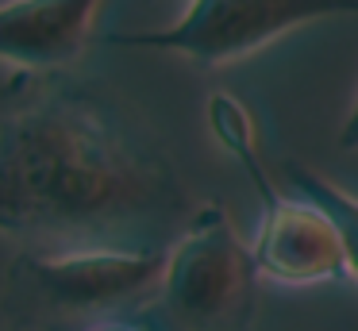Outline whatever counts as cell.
Segmentation results:
<instances>
[{
  "label": "cell",
  "instance_id": "cell-1",
  "mask_svg": "<svg viewBox=\"0 0 358 331\" xmlns=\"http://www.w3.org/2000/svg\"><path fill=\"white\" fill-rule=\"evenodd\" d=\"M158 135L70 69L0 89V235L24 251H170L193 220Z\"/></svg>",
  "mask_w": 358,
  "mask_h": 331
},
{
  "label": "cell",
  "instance_id": "cell-6",
  "mask_svg": "<svg viewBox=\"0 0 358 331\" xmlns=\"http://www.w3.org/2000/svg\"><path fill=\"white\" fill-rule=\"evenodd\" d=\"M104 0H4L0 4V62L16 73L70 69L93 38Z\"/></svg>",
  "mask_w": 358,
  "mask_h": 331
},
{
  "label": "cell",
  "instance_id": "cell-3",
  "mask_svg": "<svg viewBox=\"0 0 358 331\" xmlns=\"http://www.w3.org/2000/svg\"><path fill=\"white\" fill-rule=\"evenodd\" d=\"M208 127L243 162L255 189L262 192V220H258L255 243H250L258 277L293 285V289L355 277L347 239H343V227L335 223V216L301 192L285 197L270 181L255 150V120L231 92H212L208 97Z\"/></svg>",
  "mask_w": 358,
  "mask_h": 331
},
{
  "label": "cell",
  "instance_id": "cell-8",
  "mask_svg": "<svg viewBox=\"0 0 358 331\" xmlns=\"http://www.w3.org/2000/svg\"><path fill=\"white\" fill-rule=\"evenodd\" d=\"M85 331H158V323L150 312H139V316H112V320H101Z\"/></svg>",
  "mask_w": 358,
  "mask_h": 331
},
{
  "label": "cell",
  "instance_id": "cell-7",
  "mask_svg": "<svg viewBox=\"0 0 358 331\" xmlns=\"http://www.w3.org/2000/svg\"><path fill=\"white\" fill-rule=\"evenodd\" d=\"M285 181L293 185L301 197L316 200L320 208L335 216V223L343 227V239H347V251H350V274L358 277V197L343 185H335L331 177H324L320 169L304 166V162L289 158L285 162Z\"/></svg>",
  "mask_w": 358,
  "mask_h": 331
},
{
  "label": "cell",
  "instance_id": "cell-5",
  "mask_svg": "<svg viewBox=\"0 0 358 331\" xmlns=\"http://www.w3.org/2000/svg\"><path fill=\"white\" fill-rule=\"evenodd\" d=\"M331 15H358V0H193L170 27L116 31L104 35V43L131 50H170L201 66H227L304 23Z\"/></svg>",
  "mask_w": 358,
  "mask_h": 331
},
{
  "label": "cell",
  "instance_id": "cell-2",
  "mask_svg": "<svg viewBox=\"0 0 358 331\" xmlns=\"http://www.w3.org/2000/svg\"><path fill=\"white\" fill-rule=\"evenodd\" d=\"M166 251H20L4 281L16 331H85L112 316H139L158 300Z\"/></svg>",
  "mask_w": 358,
  "mask_h": 331
},
{
  "label": "cell",
  "instance_id": "cell-9",
  "mask_svg": "<svg viewBox=\"0 0 358 331\" xmlns=\"http://www.w3.org/2000/svg\"><path fill=\"white\" fill-rule=\"evenodd\" d=\"M339 146L343 150H358V97H355V104H350L347 120L339 127Z\"/></svg>",
  "mask_w": 358,
  "mask_h": 331
},
{
  "label": "cell",
  "instance_id": "cell-4",
  "mask_svg": "<svg viewBox=\"0 0 358 331\" xmlns=\"http://www.w3.org/2000/svg\"><path fill=\"white\" fill-rule=\"evenodd\" d=\"M255 297V251L235 231L227 208L208 200L166 251L162 289L150 316L158 331H247Z\"/></svg>",
  "mask_w": 358,
  "mask_h": 331
}]
</instances>
